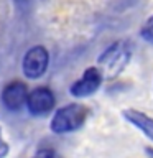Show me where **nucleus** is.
<instances>
[{
	"label": "nucleus",
	"instance_id": "f257e3e1",
	"mask_svg": "<svg viewBox=\"0 0 153 158\" xmlns=\"http://www.w3.org/2000/svg\"><path fill=\"white\" fill-rule=\"evenodd\" d=\"M130 56H132L130 44L125 43V41H117V43L110 44V46L101 54L99 64L102 66L104 73H105L109 77H115L128 64Z\"/></svg>",
	"mask_w": 153,
	"mask_h": 158
},
{
	"label": "nucleus",
	"instance_id": "f03ea898",
	"mask_svg": "<svg viewBox=\"0 0 153 158\" xmlns=\"http://www.w3.org/2000/svg\"><path fill=\"white\" fill-rule=\"evenodd\" d=\"M87 118V109L81 104H69L61 107L51 120V130L54 133H69L82 127Z\"/></svg>",
	"mask_w": 153,
	"mask_h": 158
},
{
	"label": "nucleus",
	"instance_id": "7ed1b4c3",
	"mask_svg": "<svg viewBox=\"0 0 153 158\" xmlns=\"http://www.w3.org/2000/svg\"><path fill=\"white\" fill-rule=\"evenodd\" d=\"M48 51L43 46H35L25 54L23 58V73L25 76L30 79H36L39 76H43L44 71L48 68Z\"/></svg>",
	"mask_w": 153,
	"mask_h": 158
},
{
	"label": "nucleus",
	"instance_id": "20e7f679",
	"mask_svg": "<svg viewBox=\"0 0 153 158\" xmlns=\"http://www.w3.org/2000/svg\"><path fill=\"white\" fill-rule=\"evenodd\" d=\"M27 106L33 115H46L54 107V96L48 87H36L28 94Z\"/></svg>",
	"mask_w": 153,
	"mask_h": 158
},
{
	"label": "nucleus",
	"instance_id": "39448f33",
	"mask_svg": "<svg viewBox=\"0 0 153 158\" xmlns=\"http://www.w3.org/2000/svg\"><path fill=\"white\" fill-rule=\"evenodd\" d=\"M101 82L102 73L97 68H89L84 71L82 77L71 86V94L74 97H87L101 87Z\"/></svg>",
	"mask_w": 153,
	"mask_h": 158
},
{
	"label": "nucleus",
	"instance_id": "423d86ee",
	"mask_svg": "<svg viewBox=\"0 0 153 158\" xmlns=\"http://www.w3.org/2000/svg\"><path fill=\"white\" fill-rule=\"evenodd\" d=\"M27 99H28V87H27V84H23L20 81H13V82L7 84L2 92V102L10 110L22 109L27 104Z\"/></svg>",
	"mask_w": 153,
	"mask_h": 158
},
{
	"label": "nucleus",
	"instance_id": "0eeeda50",
	"mask_svg": "<svg viewBox=\"0 0 153 158\" xmlns=\"http://www.w3.org/2000/svg\"><path fill=\"white\" fill-rule=\"evenodd\" d=\"M123 117L132 125H135L140 132H143V135L147 138H150L153 142V118L151 117H148L147 114H143L140 110H133V109H128V110L123 112Z\"/></svg>",
	"mask_w": 153,
	"mask_h": 158
},
{
	"label": "nucleus",
	"instance_id": "6e6552de",
	"mask_svg": "<svg viewBox=\"0 0 153 158\" xmlns=\"http://www.w3.org/2000/svg\"><path fill=\"white\" fill-rule=\"evenodd\" d=\"M140 36H142L143 41L153 44V17H150L145 23H143V27L140 30Z\"/></svg>",
	"mask_w": 153,
	"mask_h": 158
},
{
	"label": "nucleus",
	"instance_id": "1a4fd4ad",
	"mask_svg": "<svg viewBox=\"0 0 153 158\" xmlns=\"http://www.w3.org/2000/svg\"><path fill=\"white\" fill-rule=\"evenodd\" d=\"M33 158H54L53 150H39L33 155Z\"/></svg>",
	"mask_w": 153,
	"mask_h": 158
},
{
	"label": "nucleus",
	"instance_id": "9d476101",
	"mask_svg": "<svg viewBox=\"0 0 153 158\" xmlns=\"http://www.w3.org/2000/svg\"><path fill=\"white\" fill-rule=\"evenodd\" d=\"M7 152H8L7 143H5V142L2 140V137H0V158H3L5 155H7Z\"/></svg>",
	"mask_w": 153,
	"mask_h": 158
}]
</instances>
